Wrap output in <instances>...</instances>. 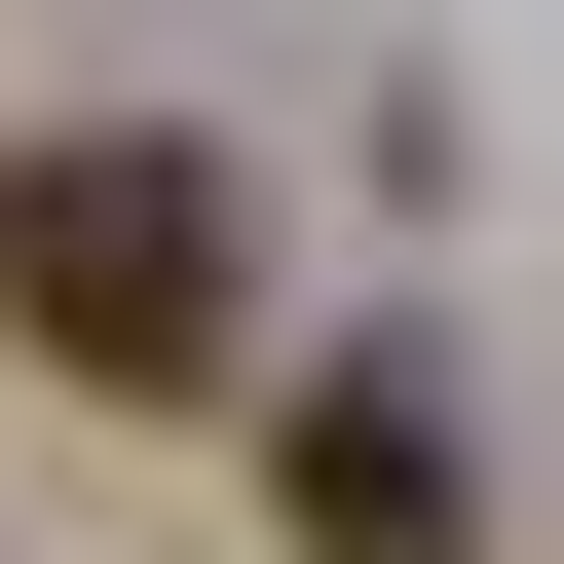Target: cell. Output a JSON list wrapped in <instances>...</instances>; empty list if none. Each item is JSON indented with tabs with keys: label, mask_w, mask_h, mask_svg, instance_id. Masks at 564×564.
Returning <instances> with one entry per match:
<instances>
[{
	"label": "cell",
	"mask_w": 564,
	"mask_h": 564,
	"mask_svg": "<svg viewBox=\"0 0 564 564\" xmlns=\"http://www.w3.org/2000/svg\"><path fill=\"white\" fill-rule=\"evenodd\" d=\"M263 489H302V564H452V377H414V339H339L302 414H263Z\"/></svg>",
	"instance_id": "2"
},
{
	"label": "cell",
	"mask_w": 564,
	"mask_h": 564,
	"mask_svg": "<svg viewBox=\"0 0 564 564\" xmlns=\"http://www.w3.org/2000/svg\"><path fill=\"white\" fill-rule=\"evenodd\" d=\"M0 339H39V377H113V414L263 377V188H226V151H151V113L0 151Z\"/></svg>",
	"instance_id": "1"
}]
</instances>
